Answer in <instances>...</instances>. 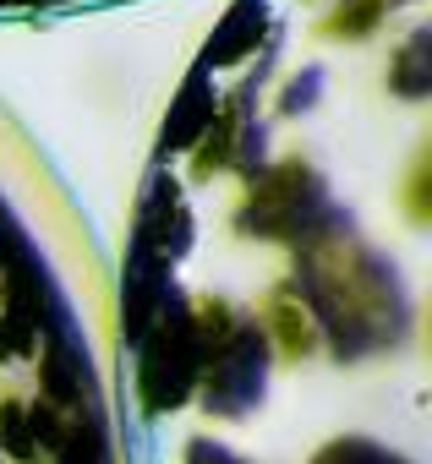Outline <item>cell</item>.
<instances>
[{
  "label": "cell",
  "mask_w": 432,
  "mask_h": 464,
  "mask_svg": "<svg viewBox=\"0 0 432 464\" xmlns=\"http://www.w3.org/2000/svg\"><path fill=\"white\" fill-rule=\"evenodd\" d=\"M0 464H6V459H0Z\"/></svg>",
  "instance_id": "obj_3"
},
{
  "label": "cell",
  "mask_w": 432,
  "mask_h": 464,
  "mask_svg": "<svg viewBox=\"0 0 432 464\" xmlns=\"http://www.w3.org/2000/svg\"><path fill=\"white\" fill-rule=\"evenodd\" d=\"M17 350H23V344H17V334L6 328V317H0V366H12V361H17Z\"/></svg>",
  "instance_id": "obj_2"
},
{
  "label": "cell",
  "mask_w": 432,
  "mask_h": 464,
  "mask_svg": "<svg viewBox=\"0 0 432 464\" xmlns=\"http://www.w3.org/2000/svg\"><path fill=\"white\" fill-rule=\"evenodd\" d=\"M0 459L6 464H39V437H34V404L23 382L0 388Z\"/></svg>",
  "instance_id": "obj_1"
}]
</instances>
